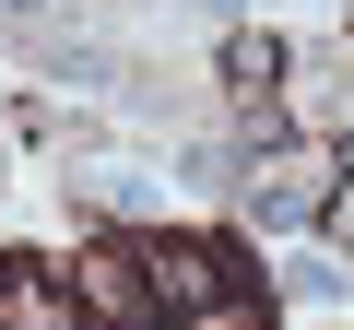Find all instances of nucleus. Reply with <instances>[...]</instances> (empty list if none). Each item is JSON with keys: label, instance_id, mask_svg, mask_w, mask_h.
Returning <instances> with one entry per match:
<instances>
[{"label": "nucleus", "instance_id": "nucleus-1", "mask_svg": "<svg viewBox=\"0 0 354 330\" xmlns=\"http://www.w3.org/2000/svg\"><path fill=\"white\" fill-rule=\"evenodd\" d=\"M142 283H153V307L225 318V260H213V248H153V260H142Z\"/></svg>", "mask_w": 354, "mask_h": 330}, {"label": "nucleus", "instance_id": "nucleus-6", "mask_svg": "<svg viewBox=\"0 0 354 330\" xmlns=\"http://www.w3.org/2000/svg\"><path fill=\"white\" fill-rule=\"evenodd\" d=\"M0 12H12V24H48V12H59V0H0Z\"/></svg>", "mask_w": 354, "mask_h": 330}, {"label": "nucleus", "instance_id": "nucleus-5", "mask_svg": "<svg viewBox=\"0 0 354 330\" xmlns=\"http://www.w3.org/2000/svg\"><path fill=\"white\" fill-rule=\"evenodd\" d=\"M225 83H236V95H272V83H283V48H272V36H236V48H225Z\"/></svg>", "mask_w": 354, "mask_h": 330}, {"label": "nucleus", "instance_id": "nucleus-7", "mask_svg": "<svg viewBox=\"0 0 354 330\" xmlns=\"http://www.w3.org/2000/svg\"><path fill=\"white\" fill-rule=\"evenodd\" d=\"M342 224H354V201H342Z\"/></svg>", "mask_w": 354, "mask_h": 330}, {"label": "nucleus", "instance_id": "nucleus-3", "mask_svg": "<svg viewBox=\"0 0 354 330\" xmlns=\"http://www.w3.org/2000/svg\"><path fill=\"white\" fill-rule=\"evenodd\" d=\"M319 177H330V165H319V153H272V165H260V177H248V213H260V224H307V213L330 201Z\"/></svg>", "mask_w": 354, "mask_h": 330}, {"label": "nucleus", "instance_id": "nucleus-2", "mask_svg": "<svg viewBox=\"0 0 354 330\" xmlns=\"http://www.w3.org/2000/svg\"><path fill=\"white\" fill-rule=\"evenodd\" d=\"M71 295H83L95 318H118V330H153V283H142V260H118V248H95V260L71 271Z\"/></svg>", "mask_w": 354, "mask_h": 330}, {"label": "nucleus", "instance_id": "nucleus-4", "mask_svg": "<svg viewBox=\"0 0 354 330\" xmlns=\"http://www.w3.org/2000/svg\"><path fill=\"white\" fill-rule=\"evenodd\" d=\"M0 330H83V318H71L36 271H12V283H0Z\"/></svg>", "mask_w": 354, "mask_h": 330}]
</instances>
